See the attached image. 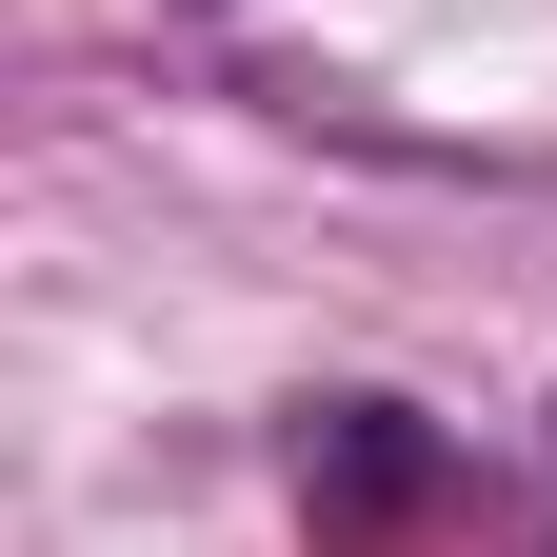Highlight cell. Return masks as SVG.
Instances as JSON below:
<instances>
[{"instance_id": "6da1fadb", "label": "cell", "mask_w": 557, "mask_h": 557, "mask_svg": "<svg viewBox=\"0 0 557 557\" xmlns=\"http://www.w3.org/2000/svg\"><path fill=\"white\" fill-rule=\"evenodd\" d=\"M299 498H319V537H398L438 498V438H418L398 398H319L299 418Z\"/></svg>"}]
</instances>
